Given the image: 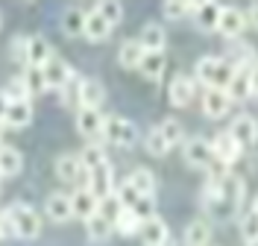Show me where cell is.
I'll return each instance as SVG.
<instances>
[{
    "label": "cell",
    "mask_w": 258,
    "mask_h": 246,
    "mask_svg": "<svg viewBox=\"0 0 258 246\" xmlns=\"http://www.w3.org/2000/svg\"><path fill=\"white\" fill-rule=\"evenodd\" d=\"M197 79L203 82L206 88H220L226 91L229 88V82H232V73H235V67L229 59L223 56H203L200 62H197Z\"/></svg>",
    "instance_id": "6da1fadb"
},
{
    "label": "cell",
    "mask_w": 258,
    "mask_h": 246,
    "mask_svg": "<svg viewBox=\"0 0 258 246\" xmlns=\"http://www.w3.org/2000/svg\"><path fill=\"white\" fill-rule=\"evenodd\" d=\"M9 214H12V226H15V237L18 240H35L41 234V214L35 211L27 202H12L9 205Z\"/></svg>",
    "instance_id": "7a4b0ae2"
},
{
    "label": "cell",
    "mask_w": 258,
    "mask_h": 246,
    "mask_svg": "<svg viewBox=\"0 0 258 246\" xmlns=\"http://www.w3.org/2000/svg\"><path fill=\"white\" fill-rule=\"evenodd\" d=\"M103 141L106 144H114V147H135L138 144V129L129 117H120V115H109L103 120Z\"/></svg>",
    "instance_id": "3957f363"
},
{
    "label": "cell",
    "mask_w": 258,
    "mask_h": 246,
    "mask_svg": "<svg viewBox=\"0 0 258 246\" xmlns=\"http://www.w3.org/2000/svg\"><path fill=\"white\" fill-rule=\"evenodd\" d=\"M82 179H85V188H88L97 199H106L109 194H114V170H112L109 161L94 167V170H85Z\"/></svg>",
    "instance_id": "277c9868"
},
{
    "label": "cell",
    "mask_w": 258,
    "mask_h": 246,
    "mask_svg": "<svg viewBox=\"0 0 258 246\" xmlns=\"http://www.w3.org/2000/svg\"><path fill=\"white\" fill-rule=\"evenodd\" d=\"M182 158L188 167H211L214 161V149H211V141L209 138H188L182 144Z\"/></svg>",
    "instance_id": "5b68a950"
},
{
    "label": "cell",
    "mask_w": 258,
    "mask_h": 246,
    "mask_svg": "<svg viewBox=\"0 0 258 246\" xmlns=\"http://www.w3.org/2000/svg\"><path fill=\"white\" fill-rule=\"evenodd\" d=\"M246 12H241L238 6H223L220 12V24H217V33L223 38H241V33L246 30Z\"/></svg>",
    "instance_id": "8992f818"
},
{
    "label": "cell",
    "mask_w": 258,
    "mask_h": 246,
    "mask_svg": "<svg viewBox=\"0 0 258 246\" xmlns=\"http://www.w3.org/2000/svg\"><path fill=\"white\" fill-rule=\"evenodd\" d=\"M41 70H44V82H47V88H56V91H62L64 85L74 79V70H71V65L64 62L62 56H56V53L50 56V62L41 67Z\"/></svg>",
    "instance_id": "52a82bcc"
},
{
    "label": "cell",
    "mask_w": 258,
    "mask_h": 246,
    "mask_svg": "<svg viewBox=\"0 0 258 246\" xmlns=\"http://www.w3.org/2000/svg\"><path fill=\"white\" fill-rule=\"evenodd\" d=\"M141 243L144 246H173L170 240V229L161 217H150L147 223H141Z\"/></svg>",
    "instance_id": "ba28073f"
},
{
    "label": "cell",
    "mask_w": 258,
    "mask_h": 246,
    "mask_svg": "<svg viewBox=\"0 0 258 246\" xmlns=\"http://www.w3.org/2000/svg\"><path fill=\"white\" fill-rule=\"evenodd\" d=\"M103 120L106 117L100 115V109H80L77 112V132L88 141L103 138Z\"/></svg>",
    "instance_id": "9c48e42d"
},
{
    "label": "cell",
    "mask_w": 258,
    "mask_h": 246,
    "mask_svg": "<svg viewBox=\"0 0 258 246\" xmlns=\"http://www.w3.org/2000/svg\"><path fill=\"white\" fill-rule=\"evenodd\" d=\"M229 135L241 147H249V144H255V138H258V120L252 115H238L232 120V126H229Z\"/></svg>",
    "instance_id": "30bf717a"
},
{
    "label": "cell",
    "mask_w": 258,
    "mask_h": 246,
    "mask_svg": "<svg viewBox=\"0 0 258 246\" xmlns=\"http://www.w3.org/2000/svg\"><path fill=\"white\" fill-rule=\"evenodd\" d=\"M167 97H170V106H176V109H185L194 97V79L188 73H176L170 85H167Z\"/></svg>",
    "instance_id": "8fae6325"
},
{
    "label": "cell",
    "mask_w": 258,
    "mask_h": 246,
    "mask_svg": "<svg viewBox=\"0 0 258 246\" xmlns=\"http://www.w3.org/2000/svg\"><path fill=\"white\" fill-rule=\"evenodd\" d=\"M229 109H232V100H229L226 91H220V88H206V94H203V115L211 117V120H217Z\"/></svg>",
    "instance_id": "7c38bea8"
},
{
    "label": "cell",
    "mask_w": 258,
    "mask_h": 246,
    "mask_svg": "<svg viewBox=\"0 0 258 246\" xmlns=\"http://www.w3.org/2000/svg\"><path fill=\"white\" fill-rule=\"evenodd\" d=\"M211 149H214V158H217L220 164H226V167H229V164L238 161V155H241V149H243V147L238 144V141H235V138H232V135H229V132H220V135L211 141Z\"/></svg>",
    "instance_id": "4fadbf2b"
},
{
    "label": "cell",
    "mask_w": 258,
    "mask_h": 246,
    "mask_svg": "<svg viewBox=\"0 0 258 246\" xmlns=\"http://www.w3.org/2000/svg\"><path fill=\"white\" fill-rule=\"evenodd\" d=\"M103 100H106V88H103L100 79H91V76H88V79L80 82V94H77L80 109H100Z\"/></svg>",
    "instance_id": "5bb4252c"
},
{
    "label": "cell",
    "mask_w": 258,
    "mask_h": 246,
    "mask_svg": "<svg viewBox=\"0 0 258 246\" xmlns=\"http://www.w3.org/2000/svg\"><path fill=\"white\" fill-rule=\"evenodd\" d=\"M226 94H229L232 103H235V100H249L252 97V67H235Z\"/></svg>",
    "instance_id": "9a60e30c"
},
{
    "label": "cell",
    "mask_w": 258,
    "mask_h": 246,
    "mask_svg": "<svg viewBox=\"0 0 258 246\" xmlns=\"http://www.w3.org/2000/svg\"><path fill=\"white\" fill-rule=\"evenodd\" d=\"M53 56V47L44 35H30L27 38V67H44Z\"/></svg>",
    "instance_id": "2e32d148"
},
{
    "label": "cell",
    "mask_w": 258,
    "mask_h": 246,
    "mask_svg": "<svg viewBox=\"0 0 258 246\" xmlns=\"http://www.w3.org/2000/svg\"><path fill=\"white\" fill-rule=\"evenodd\" d=\"M138 44L144 47V53H161L164 44H167V33H164V27L156 24V21H150L141 27V35H138Z\"/></svg>",
    "instance_id": "e0dca14e"
},
{
    "label": "cell",
    "mask_w": 258,
    "mask_h": 246,
    "mask_svg": "<svg viewBox=\"0 0 258 246\" xmlns=\"http://www.w3.org/2000/svg\"><path fill=\"white\" fill-rule=\"evenodd\" d=\"M44 214H47L53 223H68L71 217H74V208H71V197L68 194H50L44 199Z\"/></svg>",
    "instance_id": "ac0fdd59"
},
{
    "label": "cell",
    "mask_w": 258,
    "mask_h": 246,
    "mask_svg": "<svg viewBox=\"0 0 258 246\" xmlns=\"http://www.w3.org/2000/svg\"><path fill=\"white\" fill-rule=\"evenodd\" d=\"M109 33H112V24L100 15V9H97V6L88 9V12H85V30H82V35H85L88 41H103V38H109Z\"/></svg>",
    "instance_id": "d6986e66"
},
{
    "label": "cell",
    "mask_w": 258,
    "mask_h": 246,
    "mask_svg": "<svg viewBox=\"0 0 258 246\" xmlns=\"http://www.w3.org/2000/svg\"><path fill=\"white\" fill-rule=\"evenodd\" d=\"M82 173H85V167H82L80 155L64 152V155H59V158H56V176H59V182L71 185V182L82 179Z\"/></svg>",
    "instance_id": "ffe728a7"
},
{
    "label": "cell",
    "mask_w": 258,
    "mask_h": 246,
    "mask_svg": "<svg viewBox=\"0 0 258 246\" xmlns=\"http://www.w3.org/2000/svg\"><path fill=\"white\" fill-rule=\"evenodd\" d=\"M3 123H6L9 129H24V126H30V123H32V103H30V100H18V103H9Z\"/></svg>",
    "instance_id": "44dd1931"
},
{
    "label": "cell",
    "mask_w": 258,
    "mask_h": 246,
    "mask_svg": "<svg viewBox=\"0 0 258 246\" xmlns=\"http://www.w3.org/2000/svg\"><path fill=\"white\" fill-rule=\"evenodd\" d=\"M71 208H74V217L88 220V217H94V214H97V208H100V199H97L88 188H80L77 194H71Z\"/></svg>",
    "instance_id": "7402d4cb"
},
{
    "label": "cell",
    "mask_w": 258,
    "mask_h": 246,
    "mask_svg": "<svg viewBox=\"0 0 258 246\" xmlns=\"http://www.w3.org/2000/svg\"><path fill=\"white\" fill-rule=\"evenodd\" d=\"M21 167H24V155H21L15 147L0 144V179H12V176H18Z\"/></svg>",
    "instance_id": "603a6c76"
},
{
    "label": "cell",
    "mask_w": 258,
    "mask_h": 246,
    "mask_svg": "<svg viewBox=\"0 0 258 246\" xmlns=\"http://www.w3.org/2000/svg\"><path fill=\"white\" fill-rule=\"evenodd\" d=\"M220 12H223V6H220V3H200V6H197V12H194L197 27H200V30H206V33H214V30H217V24H220Z\"/></svg>",
    "instance_id": "cb8c5ba5"
},
{
    "label": "cell",
    "mask_w": 258,
    "mask_h": 246,
    "mask_svg": "<svg viewBox=\"0 0 258 246\" xmlns=\"http://www.w3.org/2000/svg\"><path fill=\"white\" fill-rule=\"evenodd\" d=\"M182 243L185 246H209L211 243V226L206 220H191V223L185 226Z\"/></svg>",
    "instance_id": "d4e9b609"
},
{
    "label": "cell",
    "mask_w": 258,
    "mask_h": 246,
    "mask_svg": "<svg viewBox=\"0 0 258 246\" xmlns=\"http://www.w3.org/2000/svg\"><path fill=\"white\" fill-rule=\"evenodd\" d=\"M126 182L141 194V197H156V176H153L147 167H135V170L129 173Z\"/></svg>",
    "instance_id": "484cf974"
},
{
    "label": "cell",
    "mask_w": 258,
    "mask_h": 246,
    "mask_svg": "<svg viewBox=\"0 0 258 246\" xmlns=\"http://www.w3.org/2000/svg\"><path fill=\"white\" fill-rule=\"evenodd\" d=\"M147 53L144 47L138 44V38H129V41H123L120 44V50H117V62L123 67H135L138 70V65H141V59H144Z\"/></svg>",
    "instance_id": "4316f807"
},
{
    "label": "cell",
    "mask_w": 258,
    "mask_h": 246,
    "mask_svg": "<svg viewBox=\"0 0 258 246\" xmlns=\"http://www.w3.org/2000/svg\"><path fill=\"white\" fill-rule=\"evenodd\" d=\"M112 231H114V223H109L100 211H97L94 217H88V220H85V234H88L91 240H109V237H112Z\"/></svg>",
    "instance_id": "83f0119b"
},
{
    "label": "cell",
    "mask_w": 258,
    "mask_h": 246,
    "mask_svg": "<svg viewBox=\"0 0 258 246\" xmlns=\"http://www.w3.org/2000/svg\"><path fill=\"white\" fill-rule=\"evenodd\" d=\"M164 53H147L144 59H141V65H138V70H141V76H147L150 82H159L161 73H164Z\"/></svg>",
    "instance_id": "f1b7e54d"
},
{
    "label": "cell",
    "mask_w": 258,
    "mask_h": 246,
    "mask_svg": "<svg viewBox=\"0 0 258 246\" xmlns=\"http://www.w3.org/2000/svg\"><path fill=\"white\" fill-rule=\"evenodd\" d=\"M82 30H85V12H82V9H77V6L64 9V15H62V33L68 35V38H77V35H82Z\"/></svg>",
    "instance_id": "f546056e"
},
{
    "label": "cell",
    "mask_w": 258,
    "mask_h": 246,
    "mask_svg": "<svg viewBox=\"0 0 258 246\" xmlns=\"http://www.w3.org/2000/svg\"><path fill=\"white\" fill-rule=\"evenodd\" d=\"M161 138L167 141V147H176V144H185V126L179 123L176 117H164L159 123Z\"/></svg>",
    "instance_id": "4dcf8cb0"
},
{
    "label": "cell",
    "mask_w": 258,
    "mask_h": 246,
    "mask_svg": "<svg viewBox=\"0 0 258 246\" xmlns=\"http://www.w3.org/2000/svg\"><path fill=\"white\" fill-rule=\"evenodd\" d=\"M197 6H200V3H191V0H167V3L161 6V12H164L167 21H182L185 15H194Z\"/></svg>",
    "instance_id": "1f68e13d"
},
{
    "label": "cell",
    "mask_w": 258,
    "mask_h": 246,
    "mask_svg": "<svg viewBox=\"0 0 258 246\" xmlns=\"http://www.w3.org/2000/svg\"><path fill=\"white\" fill-rule=\"evenodd\" d=\"M241 237L246 246H258V208H249L241 217Z\"/></svg>",
    "instance_id": "d6a6232c"
},
{
    "label": "cell",
    "mask_w": 258,
    "mask_h": 246,
    "mask_svg": "<svg viewBox=\"0 0 258 246\" xmlns=\"http://www.w3.org/2000/svg\"><path fill=\"white\" fill-rule=\"evenodd\" d=\"M80 161L85 170H94V167H100V164H106L109 158H106V149H103V144H88V147L80 152Z\"/></svg>",
    "instance_id": "836d02e7"
},
{
    "label": "cell",
    "mask_w": 258,
    "mask_h": 246,
    "mask_svg": "<svg viewBox=\"0 0 258 246\" xmlns=\"http://www.w3.org/2000/svg\"><path fill=\"white\" fill-rule=\"evenodd\" d=\"M144 147H147V152H150V155H156V158H161V155H167V152H170V147H167V141L161 138L159 126H156V129H150V132H147V138H144Z\"/></svg>",
    "instance_id": "e575fe53"
},
{
    "label": "cell",
    "mask_w": 258,
    "mask_h": 246,
    "mask_svg": "<svg viewBox=\"0 0 258 246\" xmlns=\"http://www.w3.org/2000/svg\"><path fill=\"white\" fill-rule=\"evenodd\" d=\"M97 211L103 214L109 223H117V217L123 214V205H120V199H117V194H109L106 199H100V208Z\"/></svg>",
    "instance_id": "d590c367"
},
{
    "label": "cell",
    "mask_w": 258,
    "mask_h": 246,
    "mask_svg": "<svg viewBox=\"0 0 258 246\" xmlns=\"http://www.w3.org/2000/svg\"><path fill=\"white\" fill-rule=\"evenodd\" d=\"M3 94H6V100H9V103H18V100H30V88H27L24 76H12Z\"/></svg>",
    "instance_id": "8d00e7d4"
},
{
    "label": "cell",
    "mask_w": 258,
    "mask_h": 246,
    "mask_svg": "<svg viewBox=\"0 0 258 246\" xmlns=\"http://www.w3.org/2000/svg\"><path fill=\"white\" fill-rule=\"evenodd\" d=\"M24 82H27V88H30V97H32V94L47 91V82H44V70H41V67H27Z\"/></svg>",
    "instance_id": "74e56055"
},
{
    "label": "cell",
    "mask_w": 258,
    "mask_h": 246,
    "mask_svg": "<svg viewBox=\"0 0 258 246\" xmlns=\"http://www.w3.org/2000/svg\"><path fill=\"white\" fill-rule=\"evenodd\" d=\"M114 229L120 231V234H138V231H141V220L129 211V208H123V214H120L117 223H114Z\"/></svg>",
    "instance_id": "f35d334b"
},
{
    "label": "cell",
    "mask_w": 258,
    "mask_h": 246,
    "mask_svg": "<svg viewBox=\"0 0 258 246\" xmlns=\"http://www.w3.org/2000/svg\"><path fill=\"white\" fill-rule=\"evenodd\" d=\"M97 9H100V15L106 18L112 27H117V24L123 21V3H117V0H106V3H100Z\"/></svg>",
    "instance_id": "ab89813d"
},
{
    "label": "cell",
    "mask_w": 258,
    "mask_h": 246,
    "mask_svg": "<svg viewBox=\"0 0 258 246\" xmlns=\"http://www.w3.org/2000/svg\"><path fill=\"white\" fill-rule=\"evenodd\" d=\"M129 211L135 214L141 223H147L150 217H156V197H141L135 205H132V208H129Z\"/></svg>",
    "instance_id": "60d3db41"
},
{
    "label": "cell",
    "mask_w": 258,
    "mask_h": 246,
    "mask_svg": "<svg viewBox=\"0 0 258 246\" xmlns=\"http://www.w3.org/2000/svg\"><path fill=\"white\" fill-rule=\"evenodd\" d=\"M114 194H117V199H120V205H123V208H132V205H135V202L141 199V194H138V191H135V188H132L129 182H123V185H120V188H117Z\"/></svg>",
    "instance_id": "b9f144b4"
},
{
    "label": "cell",
    "mask_w": 258,
    "mask_h": 246,
    "mask_svg": "<svg viewBox=\"0 0 258 246\" xmlns=\"http://www.w3.org/2000/svg\"><path fill=\"white\" fill-rule=\"evenodd\" d=\"M12 59L27 65V35H15L12 38Z\"/></svg>",
    "instance_id": "7bdbcfd3"
},
{
    "label": "cell",
    "mask_w": 258,
    "mask_h": 246,
    "mask_svg": "<svg viewBox=\"0 0 258 246\" xmlns=\"http://www.w3.org/2000/svg\"><path fill=\"white\" fill-rule=\"evenodd\" d=\"M246 24H249L252 30H258V3H252V6L246 9Z\"/></svg>",
    "instance_id": "ee69618b"
},
{
    "label": "cell",
    "mask_w": 258,
    "mask_h": 246,
    "mask_svg": "<svg viewBox=\"0 0 258 246\" xmlns=\"http://www.w3.org/2000/svg\"><path fill=\"white\" fill-rule=\"evenodd\" d=\"M6 109H9V100H6V94L0 91V120L6 117Z\"/></svg>",
    "instance_id": "f6af8a7d"
},
{
    "label": "cell",
    "mask_w": 258,
    "mask_h": 246,
    "mask_svg": "<svg viewBox=\"0 0 258 246\" xmlns=\"http://www.w3.org/2000/svg\"><path fill=\"white\" fill-rule=\"evenodd\" d=\"M252 97H258V65L252 67Z\"/></svg>",
    "instance_id": "bcb514c9"
},
{
    "label": "cell",
    "mask_w": 258,
    "mask_h": 246,
    "mask_svg": "<svg viewBox=\"0 0 258 246\" xmlns=\"http://www.w3.org/2000/svg\"><path fill=\"white\" fill-rule=\"evenodd\" d=\"M3 126H6V123H3V120H0V135H3Z\"/></svg>",
    "instance_id": "7dc6e473"
},
{
    "label": "cell",
    "mask_w": 258,
    "mask_h": 246,
    "mask_svg": "<svg viewBox=\"0 0 258 246\" xmlns=\"http://www.w3.org/2000/svg\"><path fill=\"white\" fill-rule=\"evenodd\" d=\"M252 208H258V199H255V205H252Z\"/></svg>",
    "instance_id": "c3c4849f"
}]
</instances>
